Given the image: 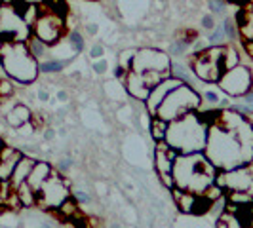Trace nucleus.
<instances>
[{
  "mask_svg": "<svg viewBox=\"0 0 253 228\" xmlns=\"http://www.w3.org/2000/svg\"><path fill=\"white\" fill-rule=\"evenodd\" d=\"M42 8L46 12L59 15V17H67L69 15V4L65 0H42Z\"/></svg>",
  "mask_w": 253,
  "mask_h": 228,
  "instance_id": "obj_22",
  "label": "nucleus"
},
{
  "mask_svg": "<svg viewBox=\"0 0 253 228\" xmlns=\"http://www.w3.org/2000/svg\"><path fill=\"white\" fill-rule=\"evenodd\" d=\"M67 97H69V95H67L65 89H59V91H57V99H59V101H67Z\"/></svg>",
  "mask_w": 253,
  "mask_h": 228,
  "instance_id": "obj_45",
  "label": "nucleus"
},
{
  "mask_svg": "<svg viewBox=\"0 0 253 228\" xmlns=\"http://www.w3.org/2000/svg\"><path fill=\"white\" fill-rule=\"evenodd\" d=\"M27 44H29V50H31V53L35 55V57H42L46 51H48V44L46 42H42L40 38L37 37H31L29 40H27Z\"/></svg>",
  "mask_w": 253,
  "mask_h": 228,
  "instance_id": "obj_27",
  "label": "nucleus"
},
{
  "mask_svg": "<svg viewBox=\"0 0 253 228\" xmlns=\"http://www.w3.org/2000/svg\"><path fill=\"white\" fill-rule=\"evenodd\" d=\"M0 4L2 6H10V4H13V0H0Z\"/></svg>",
  "mask_w": 253,
  "mask_h": 228,
  "instance_id": "obj_50",
  "label": "nucleus"
},
{
  "mask_svg": "<svg viewBox=\"0 0 253 228\" xmlns=\"http://www.w3.org/2000/svg\"><path fill=\"white\" fill-rule=\"evenodd\" d=\"M225 42H227L225 29H223V25H215L208 37V46H225Z\"/></svg>",
  "mask_w": 253,
  "mask_h": 228,
  "instance_id": "obj_26",
  "label": "nucleus"
},
{
  "mask_svg": "<svg viewBox=\"0 0 253 228\" xmlns=\"http://www.w3.org/2000/svg\"><path fill=\"white\" fill-rule=\"evenodd\" d=\"M103 53H105V48H103L101 44H95V46L89 50V57H93V59H101Z\"/></svg>",
  "mask_w": 253,
  "mask_h": 228,
  "instance_id": "obj_39",
  "label": "nucleus"
},
{
  "mask_svg": "<svg viewBox=\"0 0 253 228\" xmlns=\"http://www.w3.org/2000/svg\"><path fill=\"white\" fill-rule=\"evenodd\" d=\"M183 82L181 80H177V78H173V76H168V78H164L162 82H158L154 88L151 89V93H149V97L145 99V103H147V109H149V113L151 114H156V109L160 107V103L164 101L166 97L173 91L175 88H179Z\"/></svg>",
  "mask_w": 253,
  "mask_h": 228,
  "instance_id": "obj_14",
  "label": "nucleus"
},
{
  "mask_svg": "<svg viewBox=\"0 0 253 228\" xmlns=\"http://www.w3.org/2000/svg\"><path fill=\"white\" fill-rule=\"evenodd\" d=\"M221 25H223V29H225L227 40H236V38L240 37V35H238V25H236V21H234V19L227 17V19H225Z\"/></svg>",
  "mask_w": 253,
  "mask_h": 228,
  "instance_id": "obj_32",
  "label": "nucleus"
},
{
  "mask_svg": "<svg viewBox=\"0 0 253 228\" xmlns=\"http://www.w3.org/2000/svg\"><path fill=\"white\" fill-rule=\"evenodd\" d=\"M0 213H2V205H0Z\"/></svg>",
  "mask_w": 253,
  "mask_h": 228,
  "instance_id": "obj_54",
  "label": "nucleus"
},
{
  "mask_svg": "<svg viewBox=\"0 0 253 228\" xmlns=\"http://www.w3.org/2000/svg\"><path fill=\"white\" fill-rule=\"evenodd\" d=\"M40 228H51V227H46V225H44V227H40Z\"/></svg>",
  "mask_w": 253,
  "mask_h": 228,
  "instance_id": "obj_53",
  "label": "nucleus"
},
{
  "mask_svg": "<svg viewBox=\"0 0 253 228\" xmlns=\"http://www.w3.org/2000/svg\"><path fill=\"white\" fill-rule=\"evenodd\" d=\"M236 25H238V35L244 42H252L253 40V4L246 2L242 4V8L236 12L234 17Z\"/></svg>",
  "mask_w": 253,
  "mask_h": 228,
  "instance_id": "obj_15",
  "label": "nucleus"
},
{
  "mask_svg": "<svg viewBox=\"0 0 253 228\" xmlns=\"http://www.w3.org/2000/svg\"><path fill=\"white\" fill-rule=\"evenodd\" d=\"M227 2H234V4H246L248 0H227Z\"/></svg>",
  "mask_w": 253,
  "mask_h": 228,
  "instance_id": "obj_51",
  "label": "nucleus"
},
{
  "mask_svg": "<svg viewBox=\"0 0 253 228\" xmlns=\"http://www.w3.org/2000/svg\"><path fill=\"white\" fill-rule=\"evenodd\" d=\"M202 27L208 29V31H211V29L215 27V15H213V13H206L202 17Z\"/></svg>",
  "mask_w": 253,
  "mask_h": 228,
  "instance_id": "obj_38",
  "label": "nucleus"
},
{
  "mask_svg": "<svg viewBox=\"0 0 253 228\" xmlns=\"http://www.w3.org/2000/svg\"><path fill=\"white\" fill-rule=\"evenodd\" d=\"M69 165H71V160H63V162L59 164V169H67Z\"/></svg>",
  "mask_w": 253,
  "mask_h": 228,
  "instance_id": "obj_47",
  "label": "nucleus"
},
{
  "mask_svg": "<svg viewBox=\"0 0 253 228\" xmlns=\"http://www.w3.org/2000/svg\"><path fill=\"white\" fill-rule=\"evenodd\" d=\"M177 151H173L166 141H158L156 145V154H154V165H156V171L160 173V177L164 181V185L168 189H173V175H171V167L173 162L177 158Z\"/></svg>",
  "mask_w": 253,
  "mask_h": 228,
  "instance_id": "obj_13",
  "label": "nucleus"
},
{
  "mask_svg": "<svg viewBox=\"0 0 253 228\" xmlns=\"http://www.w3.org/2000/svg\"><path fill=\"white\" fill-rule=\"evenodd\" d=\"M69 40H71V46H73V51H75V53H80V51L84 50V38H82V35H80L78 31H73V33L69 35Z\"/></svg>",
  "mask_w": 253,
  "mask_h": 228,
  "instance_id": "obj_35",
  "label": "nucleus"
},
{
  "mask_svg": "<svg viewBox=\"0 0 253 228\" xmlns=\"http://www.w3.org/2000/svg\"><path fill=\"white\" fill-rule=\"evenodd\" d=\"M217 84H219V88L223 89L227 95L244 97L252 89V84H253L252 71L248 67H244V65H238V67H234L230 71H225Z\"/></svg>",
  "mask_w": 253,
  "mask_h": 228,
  "instance_id": "obj_9",
  "label": "nucleus"
},
{
  "mask_svg": "<svg viewBox=\"0 0 253 228\" xmlns=\"http://www.w3.org/2000/svg\"><path fill=\"white\" fill-rule=\"evenodd\" d=\"M250 227H253V205L250 207Z\"/></svg>",
  "mask_w": 253,
  "mask_h": 228,
  "instance_id": "obj_48",
  "label": "nucleus"
},
{
  "mask_svg": "<svg viewBox=\"0 0 253 228\" xmlns=\"http://www.w3.org/2000/svg\"><path fill=\"white\" fill-rule=\"evenodd\" d=\"M0 10H2V4H0Z\"/></svg>",
  "mask_w": 253,
  "mask_h": 228,
  "instance_id": "obj_56",
  "label": "nucleus"
},
{
  "mask_svg": "<svg viewBox=\"0 0 253 228\" xmlns=\"http://www.w3.org/2000/svg\"><path fill=\"white\" fill-rule=\"evenodd\" d=\"M221 63H223V71H230V69L238 67L240 65V53L234 50L232 46H225Z\"/></svg>",
  "mask_w": 253,
  "mask_h": 228,
  "instance_id": "obj_24",
  "label": "nucleus"
},
{
  "mask_svg": "<svg viewBox=\"0 0 253 228\" xmlns=\"http://www.w3.org/2000/svg\"><path fill=\"white\" fill-rule=\"evenodd\" d=\"M124 82H126L127 93H129L131 97H135V99H143V101L149 97L151 88L145 84V80H143V76H141L139 73L129 71V73H127V76L124 78Z\"/></svg>",
  "mask_w": 253,
  "mask_h": 228,
  "instance_id": "obj_17",
  "label": "nucleus"
},
{
  "mask_svg": "<svg viewBox=\"0 0 253 228\" xmlns=\"http://www.w3.org/2000/svg\"><path fill=\"white\" fill-rule=\"evenodd\" d=\"M204 101H208L210 105H217V103L221 101V97H219V93H217V91L208 89V91H204Z\"/></svg>",
  "mask_w": 253,
  "mask_h": 228,
  "instance_id": "obj_37",
  "label": "nucleus"
},
{
  "mask_svg": "<svg viewBox=\"0 0 253 228\" xmlns=\"http://www.w3.org/2000/svg\"><path fill=\"white\" fill-rule=\"evenodd\" d=\"M65 200H69L67 181L61 175H53L51 173L48 181L37 192V203L40 207H46V209H53V207L57 209Z\"/></svg>",
  "mask_w": 253,
  "mask_h": 228,
  "instance_id": "obj_8",
  "label": "nucleus"
},
{
  "mask_svg": "<svg viewBox=\"0 0 253 228\" xmlns=\"http://www.w3.org/2000/svg\"><path fill=\"white\" fill-rule=\"evenodd\" d=\"M71 59H65V61H57V59H51V61H44V63H40V71L42 73H59V71H63L65 65H69Z\"/></svg>",
  "mask_w": 253,
  "mask_h": 228,
  "instance_id": "obj_30",
  "label": "nucleus"
},
{
  "mask_svg": "<svg viewBox=\"0 0 253 228\" xmlns=\"http://www.w3.org/2000/svg\"><path fill=\"white\" fill-rule=\"evenodd\" d=\"M244 101L250 103V105H253V89H250V91L244 95Z\"/></svg>",
  "mask_w": 253,
  "mask_h": 228,
  "instance_id": "obj_43",
  "label": "nucleus"
},
{
  "mask_svg": "<svg viewBox=\"0 0 253 228\" xmlns=\"http://www.w3.org/2000/svg\"><path fill=\"white\" fill-rule=\"evenodd\" d=\"M17 196H19V202L21 205H27V207H31V205H37V192L29 187V183H23V185H19L17 187Z\"/></svg>",
  "mask_w": 253,
  "mask_h": 228,
  "instance_id": "obj_23",
  "label": "nucleus"
},
{
  "mask_svg": "<svg viewBox=\"0 0 253 228\" xmlns=\"http://www.w3.org/2000/svg\"><path fill=\"white\" fill-rule=\"evenodd\" d=\"M51 175V167L50 164H46V162H37L35 167H33V171H31V175L27 179V183H29V187L38 192L40 187L48 181V177Z\"/></svg>",
  "mask_w": 253,
  "mask_h": 228,
  "instance_id": "obj_19",
  "label": "nucleus"
},
{
  "mask_svg": "<svg viewBox=\"0 0 253 228\" xmlns=\"http://www.w3.org/2000/svg\"><path fill=\"white\" fill-rule=\"evenodd\" d=\"M35 164H37V160H33V158H25V156L17 162V165L13 167L12 177H10V185H12L13 189H17L19 185H23L27 179H29V175H31V171H33Z\"/></svg>",
  "mask_w": 253,
  "mask_h": 228,
  "instance_id": "obj_18",
  "label": "nucleus"
},
{
  "mask_svg": "<svg viewBox=\"0 0 253 228\" xmlns=\"http://www.w3.org/2000/svg\"><path fill=\"white\" fill-rule=\"evenodd\" d=\"M228 202L232 203V205H250V203H253V194L234 190V192L228 194Z\"/></svg>",
  "mask_w": 253,
  "mask_h": 228,
  "instance_id": "obj_28",
  "label": "nucleus"
},
{
  "mask_svg": "<svg viewBox=\"0 0 253 228\" xmlns=\"http://www.w3.org/2000/svg\"><path fill=\"white\" fill-rule=\"evenodd\" d=\"M208 10L213 15H227L228 2L227 0H208Z\"/></svg>",
  "mask_w": 253,
  "mask_h": 228,
  "instance_id": "obj_31",
  "label": "nucleus"
},
{
  "mask_svg": "<svg viewBox=\"0 0 253 228\" xmlns=\"http://www.w3.org/2000/svg\"><path fill=\"white\" fill-rule=\"evenodd\" d=\"M208 129L210 124L204 120L202 114L189 113L179 120L169 122L166 143L179 154L202 152L208 143Z\"/></svg>",
  "mask_w": 253,
  "mask_h": 228,
  "instance_id": "obj_3",
  "label": "nucleus"
},
{
  "mask_svg": "<svg viewBox=\"0 0 253 228\" xmlns=\"http://www.w3.org/2000/svg\"><path fill=\"white\" fill-rule=\"evenodd\" d=\"M244 228H253V227H244Z\"/></svg>",
  "mask_w": 253,
  "mask_h": 228,
  "instance_id": "obj_55",
  "label": "nucleus"
},
{
  "mask_svg": "<svg viewBox=\"0 0 253 228\" xmlns=\"http://www.w3.org/2000/svg\"><path fill=\"white\" fill-rule=\"evenodd\" d=\"M168 127H169V122H166L162 118L154 116L151 122V135L156 141H166V135H168Z\"/></svg>",
  "mask_w": 253,
  "mask_h": 228,
  "instance_id": "obj_25",
  "label": "nucleus"
},
{
  "mask_svg": "<svg viewBox=\"0 0 253 228\" xmlns=\"http://www.w3.org/2000/svg\"><path fill=\"white\" fill-rule=\"evenodd\" d=\"M21 158H23V154L19 151L2 147V151H0V181H10L13 167L17 165Z\"/></svg>",
  "mask_w": 253,
  "mask_h": 228,
  "instance_id": "obj_16",
  "label": "nucleus"
},
{
  "mask_svg": "<svg viewBox=\"0 0 253 228\" xmlns=\"http://www.w3.org/2000/svg\"><path fill=\"white\" fill-rule=\"evenodd\" d=\"M2 147H4V145H2V139H0V151H2Z\"/></svg>",
  "mask_w": 253,
  "mask_h": 228,
  "instance_id": "obj_52",
  "label": "nucleus"
},
{
  "mask_svg": "<svg viewBox=\"0 0 253 228\" xmlns=\"http://www.w3.org/2000/svg\"><path fill=\"white\" fill-rule=\"evenodd\" d=\"M173 185L190 194H204L217 179V167L202 152L177 154L173 167Z\"/></svg>",
  "mask_w": 253,
  "mask_h": 228,
  "instance_id": "obj_2",
  "label": "nucleus"
},
{
  "mask_svg": "<svg viewBox=\"0 0 253 228\" xmlns=\"http://www.w3.org/2000/svg\"><path fill=\"white\" fill-rule=\"evenodd\" d=\"M44 137H46V139H53V131H51V129H48V131H46V135H44Z\"/></svg>",
  "mask_w": 253,
  "mask_h": 228,
  "instance_id": "obj_49",
  "label": "nucleus"
},
{
  "mask_svg": "<svg viewBox=\"0 0 253 228\" xmlns=\"http://www.w3.org/2000/svg\"><path fill=\"white\" fill-rule=\"evenodd\" d=\"M65 31V17H59L55 13L46 12L42 8V12L38 15V19L33 25V37L40 38L42 42H46L48 46L55 44Z\"/></svg>",
  "mask_w": 253,
  "mask_h": 228,
  "instance_id": "obj_10",
  "label": "nucleus"
},
{
  "mask_svg": "<svg viewBox=\"0 0 253 228\" xmlns=\"http://www.w3.org/2000/svg\"><path fill=\"white\" fill-rule=\"evenodd\" d=\"M86 31H88L89 35H97V25H95V23H89V25L86 27Z\"/></svg>",
  "mask_w": 253,
  "mask_h": 228,
  "instance_id": "obj_44",
  "label": "nucleus"
},
{
  "mask_svg": "<svg viewBox=\"0 0 253 228\" xmlns=\"http://www.w3.org/2000/svg\"><path fill=\"white\" fill-rule=\"evenodd\" d=\"M6 120H8V124L13 127H23L31 120V111L27 109L25 105H13L12 111L8 113L6 116Z\"/></svg>",
  "mask_w": 253,
  "mask_h": 228,
  "instance_id": "obj_20",
  "label": "nucleus"
},
{
  "mask_svg": "<svg viewBox=\"0 0 253 228\" xmlns=\"http://www.w3.org/2000/svg\"><path fill=\"white\" fill-rule=\"evenodd\" d=\"M107 67H109L107 61H105V59H99L97 63L93 65V71H95L97 75H103V73H107Z\"/></svg>",
  "mask_w": 253,
  "mask_h": 228,
  "instance_id": "obj_40",
  "label": "nucleus"
},
{
  "mask_svg": "<svg viewBox=\"0 0 253 228\" xmlns=\"http://www.w3.org/2000/svg\"><path fill=\"white\" fill-rule=\"evenodd\" d=\"M171 190H173V198L177 202L179 209L183 213H194V203H196V196L198 194H190V192H185V190L175 189V187Z\"/></svg>",
  "mask_w": 253,
  "mask_h": 228,
  "instance_id": "obj_21",
  "label": "nucleus"
},
{
  "mask_svg": "<svg viewBox=\"0 0 253 228\" xmlns=\"http://www.w3.org/2000/svg\"><path fill=\"white\" fill-rule=\"evenodd\" d=\"M38 99H40V101H48V91L40 89V91H38Z\"/></svg>",
  "mask_w": 253,
  "mask_h": 228,
  "instance_id": "obj_46",
  "label": "nucleus"
},
{
  "mask_svg": "<svg viewBox=\"0 0 253 228\" xmlns=\"http://www.w3.org/2000/svg\"><path fill=\"white\" fill-rule=\"evenodd\" d=\"M57 211L63 217H67V219H73V217L76 215V211H78V207H76V202H73V200H65V202L57 207Z\"/></svg>",
  "mask_w": 253,
  "mask_h": 228,
  "instance_id": "obj_33",
  "label": "nucleus"
},
{
  "mask_svg": "<svg viewBox=\"0 0 253 228\" xmlns=\"http://www.w3.org/2000/svg\"><path fill=\"white\" fill-rule=\"evenodd\" d=\"M0 67L17 84H31L37 80L40 65L31 53L27 42H2L0 44Z\"/></svg>",
  "mask_w": 253,
  "mask_h": 228,
  "instance_id": "obj_4",
  "label": "nucleus"
},
{
  "mask_svg": "<svg viewBox=\"0 0 253 228\" xmlns=\"http://www.w3.org/2000/svg\"><path fill=\"white\" fill-rule=\"evenodd\" d=\"M190 48V44L185 40V38L181 37V38H177L173 44H171V48H169V51L173 53V55H183V53H187V50Z\"/></svg>",
  "mask_w": 253,
  "mask_h": 228,
  "instance_id": "obj_34",
  "label": "nucleus"
},
{
  "mask_svg": "<svg viewBox=\"0 0 253 228\" xmlns=\"http://www.w3.org/2000/svg\"><path fill=\"white\" fill-rule=\"evenodd\" d=\"M169 71H171V76L181 80L183 84H189V86L192 84V76H190V73L181 63H171V69H169Z\"/></svg>",
  "mask_w": 253,
  "mask_h": 228,
  "instance_id": "obj_29",
  "label": "nucleus"
},
{
  "mask_svg": "<svg viewBox=\"0 0 253 228\" xmlns=\"http://www.w3.org/2000/svg\"><path fill=\"white\" fill-rule=\"evenodd\" d=\"M223 51H225V46H208L204 51L196 53L192 59V75L208 84L219 82L225 73L221 63Z\"/></svg>",
  "mask_w": 253,
  "mask_h": 228,
  "instance_id": "obj_6",
  "label": "nucleus"
},
{
  "mask_svg": "<svg viewBox=\"0 0 253 228\" xmlns=\"http://www.w3.org/2000/svg\"><path fill=\"white\" fill-rule=\"evenodd\" d=\"M33 37V27L27 25L21 13L10 6L0 10V40L2 42H27Z\"/></svg>",
  "mask_w": 253,
  "mask_h": 228,
  "instance_id": "obj_7",
  "label": "nucleus"
},
{
  "mask_svg": "<svg viewBox=\"0 0 253 228\" xmlns=\"http://www.w3.org/2000/svg\"><path fill=\"white\" fill-rule=\"evenodd\" d=\"M75 198L78 200V202H82V203H86L89 202V198L84 194V192H80V190H75Z\"/></svg>",
  "mask_w": 253,
  "mask_h": 228,
  "instance_id": "obj_42",
  "label": "nucleus"
},
{
  "mask_svg": "<svg viewBox=\"0 0 253 228\" xmlns=\"http://www.w3.org/2000/svg\"><path fill=\"white\" fill-rule=\"evenodd\" d=\"M215 183L221 189H227L230 192H250L253 194V165H242L236 169H228L225 173L217 175Z\"/></svg>",
  "mask_w": 253,
  "mask_h": 228,
  "instance_id": "obj_12",
  "label": "nucleus"
},
{
  "mask_svg": "<svg viewBox=\"0 0 253 228\" xmlns=\"http://www.w3.org/2000/svg\"><path fill=\"white\" fill-rule=\"evenodd\" d=\"M127 73H129V69L122 67V65H118V67H116V71H114V76H116V78H122V80H124V78L127 76Z\"/></svg>",
  "mask_w": 253,
  "mask_h": 228,
  "instance_id": "obj_41",
  "label": "nucleus"
},
{
  "mask_svg": "<svg viewBox=\"0 0 253 228\" xmlns=\"http://www.w3.org/2000/svg\"><path fill=\"white\" fill-rule=\"evenodd\" d=\"M13 93V84L10 80H0V97H10Z\"/></svg>",
  "mask_w": 253,
  "mask_h": 228,
  "instance_id": "obj_36",
  "label": "nucleus"
},
{
  "mask_svg": "<svg viewBox=\"0 0 253 228\" xmlns=\"http://www.w3.org/2000/svg\"><path fill=\"white\" fill-rule=\"evenodd\" d=\"M206 156L217 169H236L253 160V124L238 111L221 113L208 129Z\"/></svg>",
  "mask_w": 253,
  "mask_h": 228,
  "instance_id": "obj_1",
  "label": "nucleus"
},
{
  "mask_svg": "<svg viewBox=\"0 0 253 228\" xmlns=\"http://www.w3.org/2000/svg\"><path fill=\"white\" fill-rule=\"evenodd\" d=\"M171 61L169 57L166 55L164 51L160 50H139L135 51L131 65H129V71H135V73H149V71H160V73H171Z\"/></svg>",
  "mask_w": 253,
  "mask_h": 228,
  "instance_id": "obj_11",
  "label": "nucleus"
},
{
  "mask_svg": "<svg viewBox=\"0 0 253 228\" xmlns=\"http://www.w3.org/2000/svg\"><path fill=\"white\" fill-rule=\"evenodd\" d=\"M200 107V95L198 91L189 86V84H181L179 88H175L164 101L160 103V107L156 109L158 118H162L166 122H173L183 118L185 114L194 113Z\"/></svg>",
  "mask_w": 253,
  "mask_h": 228,
  "instance_id": "obj_5",
  "label": "nucleus"
}]
</instances>
